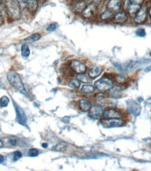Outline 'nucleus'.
I'll list each match as a JSON object with an SVG mask.
<instances>
[{"label": "nucleus", "mask_w": 151, "mask_h": 171, "mask_svg": "<svg viewBox=\"0 0 151 171\" xmlns=\"http://www.w3.org/2000/svg\"><path fill=\"white\" fill-rule=\"evenodd\" d=\"M5 9L13 20H18L21 16L20 7L15 0H5Z\"/></svg>", "instance_id": "obj_1"}, {"label": "nucleus", "mask_w": 151, "mask_h": 171, "mask_svg": "<svg viewBox=\"0 0 151 171\" xmlns=\"http://www.w3.org/2000/svg\"><path fill=\"white\" fill-rule=\"evenodd\" d=\"M8 81L10 83V84L12 86L18 90V91L21 92L22 93L25 94L26 90L24 89V86L23 85V83L22 81L20 79V76H19L18 73H16L14 71H10L7 74Z\"/></svg>", "instance_id": "obj_2"}, {"label": "nucleus", "mask_w": 151, "mask_h": 171, "mask_svg": "<svg viewBox=\"0 0 151 171\" xmlns=\"http://www.w3.org/2000/svg\"><path fill=\"white\" fill-rule=\"evenodd\" d=\"M95 87L101 93H106L111 90L113 87V82L111 79L106 77L100 79L95 83Z\"/></svg>", "instance_id": "obj_3"}, {"label": "nucleus", "mask_w": 151, "mask_h": 171, "mask_svg": "<svg viewBox=\"0 0 151 171\" xmlns=\"http://www.w3.org/2000/svg\"><path fill=\"white\" fill-rule=\"evenodd\" d=\"M103 108L100 105H93L89 110V116L93 119H98L103 116Z\"/></svg>", "instance_id": "obj_4"}, {"label": "nucleus", "mask_w": 151, "mask_h": 171, "mask_svg": "<svg viewBox=\"0 0 151 171\" xmlns=\"http://www.w3.org/2000/svg\"><path fill=\"white\" fill-rule=\"evenodd\" d=\"M103 126L106 128H111V127L121 126L124 124V121L120 118H109V119L103 120Z\"/></svg>", "instance_id": "obj_5"}, {"label": "nucleus", "mask_w": 151, "mask_h": 171, "mask_svg": "<svg viewBox=\"0 0 151 171\" xmlns=\"http://www.w3.org/2000/svg\"><path fill=\"white\" fill-rule=\"evenodd\" d=\"M122 115L121 112L116 109H107L104 112V119H109V118H120Z\"/></svg>", "instance_id": "obj_6"}, {"label": "nucleus", "mask_w": 151, "mask_h": 171, "mask_svg": "<svg viewBox=\"0 0 151 171\" xmlns=\"http://www.w3.org/2000/svg\"><path fill=\"white\" fill-rule=\"evenodd\" d=\"M15 109L16 112V120L20 124L25 126L27 123V116L25 112L17 104H15Z\"/></svg>", "instance_id": "obj_7"}, {"label": "nucleus", "mask_w": 151, "mask_h": 171, "mask_svg": "<svg viewBox=\"0 0 151 171\" xmlns=\"http://www.w3.org/2000/svg\"><path fill=\"white\" fill-rule=\"evenodd\" d=\"M71 67L72 70L77 74H82L86 72L87 67L84 63L81 62L78 60H73L71 62Z\"/></svg>", "instance_id": "obj_8"}, {"label": "nucleus", "mask_w": 151, "mask_h": 171, "mask_svg": "<svg viewBox=\"0 0 151 171\" xmlns=\"http://www.w3.org/2000/svg\"><path fill=\"white\" fill-rule=\"evenodd\" d=\"M127 104V108L129 112L135 116L139 115L140 113H141V108L139 103H137L135 101L130 100V101H128Z\"/></svg>", "instance_id": "obj_9"}, {"label": "nucleus", "mask_w": 151, "mask_h": 171, "mask_svg": "<svg viewBox=\"0 0 151 171\" xmlns=\"http://www.w3.org/2000/svg\"><path fill=\"white\" fill-rule=\"evenodd\" d=\"M147 12L144 9H140L139 12L136 13L134 18V23L137 24H141L146 21Z\"/></svg>", "instance_id": "obj_10"}, {"label": "nucleus", "mask_w": 151, "mask_h": 171, "mask_svg": "<svg viewBox=\"0 0 151 171\" xmlns=\"http://www.w3.org/2000/svg\"><path fill=\"white\" fill-rule=\"evenodd\" d=\"M107 8L113 13L118 12L121 8V2L120 0H109Z\"/></svg>", "instance_id": "obj_11"}, {"label": "nucleus", "mask_w": 151, "mask_h": 171, "mask_svg": "<svg viewBox=\"0 0 151 171\" xmlns=\"http://www.w3.org/2000/svg\"><path fill=\"white\" fill-rule=\"evenodd\" d=\"M114 22L118 23H125L127 21V16L125 12H118L114 16L113 18Z\"/></svg>", "instance_id": "obj_12"}, {"label": "nucleus", "mask_w": 151, "mask_h": 171, "mask_svg": "<svg viewBox=\"0 0 151 171\" xmlns=\"http://www.w3.org/2000/svg\"><path fill=\"white\" fill-rule=\"evenodd\" d=\"M102 68L100 67H95L92 68L88 72V76L90 79H95L100 75L102 72Z\"/></svg>", "instance_id": "obj_13"}, {"label": "nucleus", "mask_w": 151, "mask_h": 171, "mask_svg": "<svg viewBox=\"0 0 151 171\" xmlns=\"http://www.w3.org/2000/svg\"><path fill=\"white\" fill-rule=\"evenodd\" d=\"M26 7L29 12H35L38 9L37 0H26Z\"/></svg>", "instance_id": "obj_14"}, {"label": "nucleus", "mask_w": 151, "mask_h": 171, "mask_svg": "<svg viewBox=\"0 0 151 171\" xmlns=\"http://www.w3.org/2000/svg\"><path fill=\"white\" fill-rule=\"evenodd\" d=\"M94 11L95 9L94 7H93L92 4L87 5V6L85 8V9L82 12V14H83V17L89 18L90 17H92L93 14H94Z\"/></svg>", "instance_id": "obj_15"}, {"label": "nucleus", "mask_w": 151, "mask_h": 171, "mask_svg": "<svg viewBox=\"0 0 151 171\" xmlns=\"http://www.w3.org/2000/svg\"><path fill=\"white\" fill-rule=\"evenodd\" d=\"M78 106L82 112H88L91 107V104L88 100L83 99V100H79Z\"/></svg>", "instance_id": "obj_16"}, {"label": "nucleus", "mask_w": 151, "mask_h": 171, "mask_svg": "<svg viewBox=\"0 0 151 171\" xmlns=\"http://www.w3.org/2000/svg\"><path fill=\"white\" fill-rule=\"evenodd\" d=\"M95 88L93 86L90 84H85L81 87V92L84 93V94H89L94 92Z\"/></svg>", "instance_id": "obj_17"}, {"label": "nucleus", "mask_w": 151, "mask_h": 171, "mask_svg": "<svg viewBox=\"0 0 151 171\" xmlns=\"http://www.w3.org/2000/svg\"><path fill=\"white\" fill-rule=\"evenodd\" d=\"M141 9V7L140 5L135 4H129L128 5V12L131 13V14H133V13H136L139 12V10Z\"/></svg>", "instance_id": "obj_18"}, {"label": "nucleus", "mask_w": 151, "mask_h": 171, "mask_svg": "<svg viewBox=\"0 0 151 171\" xmlns=\"http://www.w3.org/2000/svg\"><path fill=\"white\" fill-rule=\"evenodd\" d=\"M41 36L39 34V33H34L32 35L29 36V37H27V39L24 40V42H27V43H32L34 42V41H37L39 39H40Z\"/></svg>", "instance_id": "obj_19"}, {"label": "nucleus", "mask_w": 151, "mask_h": 171, "mask_svg": "<svg viewBox=\"0 0 151 171\" xmlns=\"http://www.w3.org/2000/svg\"><path fill=\"white\" fill-rule=\"evenodd\" d=\"M113 13L111 11L107 9L106 11H104V12L101 13L100 17L101 20L106 21L111 19L113 17Z\"/></svg>", "instance_id": "obj_20"}, {"label": "nucleus", "mask_w": 151, "mask_h": 171, "mask_svg": "<svg viewBox=\"0 0 151 171\" xmlns=\"http://www.w3.org/2000/svg\"><path fill=\"white\" fill-rule=\"evenodd\" d=\"M21 53H22V56L23 58H28L30 55V50L29 49V46H27L26 44H24L22 46L21 48Z\"/></svg>", "instance_id": "obj_21"}, {"label": "nucleus", "mask_w": 151, "mask_h": 171, "mask_svg": "<svg viewBox=\"0 0 151 171\" xmlns=\"http://www.w3.org/2000/svg\"><path fill=\"white\" fill-rule=\"evenodd\" d=\"M76 79H77L79 81L83 83H90V81H91L90 77L87 76L86 74H84L83 73L78 74L77 76H76Z\"/></svg>", "instance_id": "obj_22"}, {"label": "nucleus", "mask_w": 151, "mask_h": 171, "mask_svg": "<svg viewBox=\"0 0 151 171\" xmlns=\"http://www.w3.org/2000/svg\"><path fill=\"white\" fill-rule=\"evenodd\" d=\"M68 84L70 87L73 88V89H78V88L80 86L81 84L80 81H79L77 79H72L69 81Z\"/></svg>", "instance_id": "obj_23"}, {"label": "nucleus", "mask_w": 151, "mask_h": 171, "mask_svg": "<svg viewBox=\"0 0 151 171\" xmlns=\"http://www.w3.org/2000/svg\"><path fill=\"white\" fill-rule=\"evenodd\" d=\"M6 11L5 9V4L2 0H0V23H2L4 22V12Z\"/></svg>", "instance_id": "obj_24"}, {"label": "nucleus", "mask_w": 151, "mask_h": 171, "mask_svg": "<svg viewBox=\"0 0 151 171\" xmlns=\"http://www.w3.org/2000/svg\"><path fill=\"white\" fill-rule=\"evenodd\" d=\"M67 147V144L64 142H61L57 144L56 147H55L54 150L57 151H64L66 147Z\"/></svg>", "instance_id": "obj_25"}, {"label": "nucleus", "mask_w": 151, "mask_h": 171, "mask_svg": "<svg viewBox=\"0 0 151 171\" xmlns=\"http://www.w3.org/2000/svg\"><path fill=\"white\" fill-rule=\"evenodd\" d=\"M87 6V5L86 4V2L83 1H80L76 5L75 9L76 11H78V12H83V11L85 9V8H86Z\"/></svg>", "instance_id": "obj_26"}, {"label": "nucleus", "mask_w": 151, "mask_h": 171, "mask_svg": "<svg viewBox=\"0 0 151 171\" xmlns=\"http://www.w3.org/2000/svg\"><path fill=\"white\" fill-rule=\"evenodd\" d=\"M9 103V99L7 96H2L0 98V105L2 107H7Z\"/></svg>", "instance_id": "obj_27"}, {"label": "nucleus", "mask_w": 151, "mask_h": 171, "mask_svg": "<svg viewBox=\"0 0 151 171\" xmlns=\"http://www.w3.org/2000/svg\"><path fill=\"white\" fill-rule=\"evenodd\" d=\"M39 150H37V149H31V150H29V152H28V154L29 156H32V157H36L38 155H39Z\"/></svg>", "instance_id": "obj_28"}, {"label": "nucleus", "mask_w": 151, "mask_h": 171, "mask_svg": "<svg viewBox=\"0 0 151 171\" xmlns=\"http://www.w3.org/2000/svg\"><path fill=\"white\" fill-rule=\"evenodd\" d=\"M136 35L137 36H139V37H145V35H146V32H145L144 29L139 28L136 31Z\"/></svg>", "instance_id": "obj_29"}, {"label": "nucleus", "mask_w": 151, "mask_h": 171, "mask_svg": "<svg viewBox=\"0 0 151 171\" xmlns=\"http://www.w3.org/2000/svg\"><path fill=\"white\" fill-rule=\"evenodd\" d=\"M116 80L119 84H123L126 81V76L124 74H120L116 77Z\"/></svg>", "instance_id": "obj_30"}, {"label": "nucleus", "mask_w": 151, "mask_h": 171, "mask_svg": "<svg viewBox=\"0 0 151 171\" xmlns=\"http://www.w3.org/2000/svg\"><path fill=\"white\" fill-rule=\"evenodd\" d=\"M57 25L56 23H51L47 27L46 30L48 32H53L57 29Z\"/></svg>", "instance_id": "obj_31"}, {"label": "nucleus", "mask_w": 151, "mask_h": 171, "mask_svg": "<svg viewBox=\"0 0 151 171\" xmlns=\"http://www.w3.org/2000/svg\"><path fill=\"white\" fill-rule=\"evenodd\" d=\"M13 157H14L13 160H14V161H17V160L20 159L22 157V153L19 151H15L14 154H13Z\"/></svg>", "instance_id": "obj_32"}, {"label": "nucleus", "mask_w": 151, "mask_h": 171, "mask_svg": "<svg viewBox=\"0 0 151 171\" xmlns=\"http://www.w3.org/2000/svg\"><path fill=\"white\" fill-rule=\"evenodd\" d=\"M19 6L22 8L26 7V0H16Z\"/></svg>", "instance_id": "obj_33"}, {"label": "nucleus", "mask_w": 151, "mask_h": 171, "mask_svg": "<svg viewBox=\"0 0 151 171\" xmlns=\"http://www.w3.org/2000/svg\"><path fill=\"white\" fill-rule=\"evenodd\" d=\"M130 2L131 4H135L140 5V4H141L143 2H144V0H130Z\"/></svg>", "instance_id": "obj_34"}, {"label": "nucleus", "mask_w": 151, "mask_h": 171, "mask_svg": "<svg viewBox=\"0 0 151 171\" xmlns=\"http://www.w3.org/2000/svg\"><path fill=\"white\" fill-rule=\"evenodd\" d=\"M9 142L10 145L14 146V145H16V144H17V140H13V139H10Z\"/></svg>", "instance_id": "obj_35"}, {"label": "nucleus", "mask_w": 151, "mask_h": 171, "mask_svg": "<svg viewBox=\"0 0 151 171\" xmlns=\"http://www.w3.org/2000/svg\"><path fill=\"white\" fill-rule=\"evenodd\" d=\"M93 2H94V0H85V2H86L87 5L92 4L93 3Z\"/></svg>", "instance_id": "obj_36"}, {"label": "nucleus", "mask_w": 151, "mask_h": 171, "mask_svg": "<svg viewBox=\"0 0 151 171\" xmlns=\"http://www.w3.org/2000/svg\"><path fill=\"white\" fill-rule=\"evenodd\" d=\"M145 72H151V66H148V67H147L145 69Z\"/></svg>", "instance_id": "obj_37"}, {"label": "nucleus", "mask_w": 151, "mask_h": 171, "mask_svg": "<svg viewBox=\"0 0 151 171\" xmlns=\"http://www.w3.org/2000/svg\"><path fill=\"white\" fill-rule=\"evenodd\" d=\"M4 161V156L1 155V154H0V164H2V163H3Z\"/></svg>", "instance_id": "obj_38"}, {"label": "nucleus", "mask_w": 151, "mask_h": 171, "mask_svg": "<svg viewBox=\"0 0 151 171\" xmlns=\"http://www.w3.org/2000/svg\"><path fill=\"white\" fill-rule=\"evenodd\" d=\"M42 147L43 148H47L48 147V144H47V143H43Z\"/></svg>", "instance_id": "obj_39"}, {"label": "nucleus", "mask_w": 151, "mask_h": 171, "mask_svg": "<svg viewBox=\"0 0 151 171\" xmlns=\"http://www.w3.org/2000/svg\"><path fill=\"white\" fill-rule=\"evenodd\" d=\"M3 147V142L2 141V140H0V148Z\"/></svg>", "instance_id": "obj_40"}, {"label": "nucleus", "mask_w": 151, "mask_h": 171, "mask_svg": "<svg viewBox=\"0 0 151 171\" xmlns=\"http://www.w3.org/2000/svg\"><path fill=\"white\" fill-rule=\"evenodd\" d=\"M148 13H149V16L151 17V7L150 8V9L149 11H148Z\"/></svg>", "instance_id": "obj_41"}, {"label": "nucleus", "mask_w": 151, "mask_h": 171, "mask_svg": "<svg viewBox=\"0 0 151 171\" xmlns=\"http://www.w3.org/2000/svg\"><path fill=\"white\" fill-rule=\"evenodd\" d=\"M150 58H151V53H150Z\"/></svg>", "instance_id": "obj_42"}, {"label": "nucleus", "mask_w": 151, "mask_h": 171, "mask_svg": "<svg viewBox=\"0 0 151 171\" xmlns=\"http://www.w3.org/2000/svg\"><path fill=\"white\" fill-rule=\"evenodd\" d=\"M78 1H79V2H80V1H83V0H78Z\"/></svg>", "instance_id": "obj_43"}]
</instances>
